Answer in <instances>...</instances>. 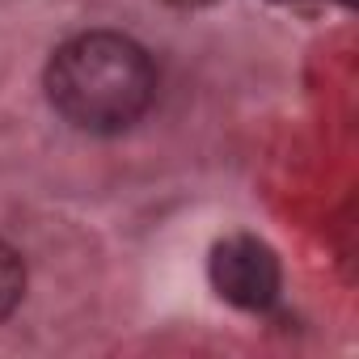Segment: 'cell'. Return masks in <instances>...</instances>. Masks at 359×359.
Masks as SVG:
<instances>
[{
  "mask_svg": "<svg viewBox=\"0 0 359 359\" xmlns=\"http://www.w3.org/2000/svg\"><path fill=\"white\" fill-rule=\"evenodd\" d=\"M152 60L127 34H76L47 64V97L81 131H127L152 106Z\"/></svg>",
  "mask_w": 359,
  "mask_h": 359,
  "instance_id": "cell-1",
  "label": "cell"
},
{
  "mask_svg": "<svg viewBox=\"0 0 359 359\" xmlns=\"http://www.w3.org/2000/svg\"><path fill=\"white\" fill-rule=\"evenodd\" d=\"M279 279V258L258 237H229L212 250V287L237 309L275 304Z\"/></svg>",
  "mask_w": 359,
  "mask_h": 359,
  "instance_id": "cell-2",
  "label": "cell"
},
{
  "mask_svg": "<svg viewBox=\"0 0 359 359\" xmlns=\"http://www.w3.org/2000/svg\"><path fill=\"white\" fill-rule=\"evenodd\" d=\"M22 292H26V266H22V258L5 241H0V321L18 309Z\"/></svg>",
  "mask_w": 359,
  "mask_h": 359,
  "instance_id": "cell-3",
  "label": "cell"
},
{
  "mask_svg": "<svg viewBox=\"0 0 359 359\" xmlns=\"http://www.w3.org/2000/svg\"><path fill=\"white\" fill-rule=\"evenodd\" d=\"M169 5H177V9H203V5H216V0H169Z\"/></svg>",
  "mask_w": 359,
  "mask_h": 359,
  "instance_id": "cell-4",
  "label": "cell"
},
{
  "mask_svg": "<svg viewBox=\"0 0 359 359\" xmlns=\"http://www.w3.org/2000/svg\"><path fill=\"white\" fill-rule=\"evenodd\" d=\"M338 5H351V0H338Z\"/></svg>",
  "mask_w": 359,
  "mask_h": 359,
  "instance_id": "cell-5",
  "label": "cell"
}]
</instances>
